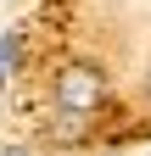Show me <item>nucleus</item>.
I'll list each match as a JSON object with an SVG mask.
<instances>
[{
  "mask_svg": "<svg viewBox=\"0 0 151 156\" xmlns=\"http://www.w3.org/2000/svg\"><path fill=\"white\" fill-rule=\"evenodd\" d=\"M101 101H106V73L101 67L73 62L67 73H56V106H62V112L90 117V112H101Z\"/></svg>",
  "mask_w": 151,
  "mask_h": 156,
  "instance_id": "obj_1",
  "label": "nucleus"
},
{
  "mask_svg": "<svg viewBox=\"0 0 151 156\" xmlns=\"http://www.w3.org/2000/svg\"><path fill=\"white\" fill-rule=\"evenodd\" d=\"M50 134H56V140H79V134H84V117H73V112L50 117Z\"/></svg>",
  "mask_w": 151,
  "mask_h": 156,
  "instance_id": "obj_2",
  "label": "nucleus"
},
{
  "mask_svg": "<svg viewBox=\"0 0 151 156\" xmlns=\"http://www.w3.org/2000/svg\"><path fill=\"white\" fill-rule=\"evenodd\" d=\"M0 67H17V34L0 39Z\"/></svg>",
  "mask_w": 151,
  "mask_h": 156,
  "instance_id": "obj_3",
  "label": "nucleus"
},
{
  "mask_svg": "<svg viewBox=\"0 0 151 156\" xmlns=\"http://www.w3.org/2000/svg\"><path fill=\"white\" fill-rule=\"evenodd\" d=\"M145 101H151V67H145Z\"/></svg>",
  "mask_w": 151,
  "mask_h": 156,
  "instance_id": "obj_4",
  "label": "nucleus"
}]
</instances>
